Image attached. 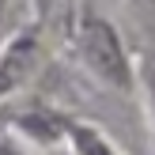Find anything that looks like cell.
I'll list each match as a JSON object with an SVG mask.
<instances>
[{
    "label": "cell",
    "instance_id": "6da1fadb",
    "mask_svg": "<svg viewBox=\"0 0 155 155\" xmlns=\"http://www.w3.org/2000/svg\"><path fill=\"white\" fill-rule=\"evenodd\" d=\"M76 49H80V61L98 83L117 91H133L136 76H133V61L125 53V42H121L117 27L102 15H83L80 27H76Z\"/></svg>",
    "mask_w": 155,
    "mask_h": 155
},
{
    "label": "cell",
    "instance_id": "7a4b0ae2",
    "mask_svg": "<svg viewBox=\"0 0 155 155\" xmlns=\"http://www.w3.org/2000/svg\"><path fill=\"white\" fill-rule=\"evenodd\" d=\"M38 53H42V42H38V27L34 23L23 27V30H15V34H8L4 42H0V98L12 95V91L34 72Z\"/></svg>",
    "mask_w": 155,
    "mask_h": 155
},
{
    "label": "cell",
    "instance_id": "3957f363",
    "mask_svg": "<svg viewBox=\"0 0 155 155\" xmlns=\"http://www.w3.org/2000/svg\"><path fill=\"white\" fill-rule=\"evenodd\" d=\"M64 136H68V144H72L76 155H121V151L114 148V144L106 140L95 125H83V121L64 125Z\"/></svg>",
    "mask_w": 155,
    "mask_h": 155
},
{
    "label": "cell",
    "instance_id": "277c9868",
    "mask_svg": "<svg viewBox=\"0 0 155 155\" xmlns=\"http://www.w3.org/2000/svg\"><path fill=\"white\" fill-rule=\"evenodd\" d=\"M140 80H144V91H148V102H151V110H155V61H148V64H144Z\"/></svg>",
    "mask_w": 155,
    "mask_h": 155
},
{
    "label": "cell",
    "instance_id": "5b68a950",
    "mask_svg": "<svg viewBox=\"0 0 155 155\" xmlns=\"http://www.w3.org/2000/svg\"><path fill=\"white\" fill-rule=\"evenodd\" d=\"M0 155H27V151H23V148H19L15 140H8V136H0Z\"/></svg>",
    "mask_w": 155,
    "mask_h": 155
},
{
    "label": "cell",
    "instance_id": "8992f818",
    "mask_svg": "<svg viewBox=\"0 0 155 155\" xmlns=\"http://www.w3.org/2000/svg\"><path fill=\"white\" fill-rule=\"evenodd\" d=\"M23 4H27L34 15H42V12H49V4H53V0H23Z\"/></svg>",
    "mask_w": 155,
    "mask_h": 155
},
{
    "label": "cell",
    "instance_id": "52a82bcc",
    "mask_svg": "<svg viewBox=\"0 0 155 155\" xmlns=\"http://www.w3.org/2000/svg\"><path fill=\"white\" fill-rule=\"evenodd\" d=\"M8 8H12V0H0V42H4V27H8Z\"/></svg>",
    "mask_w": 155,
    "mask_h": 155
},
{
    "label": "cell",
    "instance_id": "ba28073f",
    "mask_svg": "<svg viewBox=\"0 0 155 155\" xmlns=\"http://www.w3.org/2000/svg\"><path fill=\"white\" fill-rule=\"evenodd\" d=\"M136 4H140V8H144V12H148V15H151V19H155V0H136Z\"/></svg>",
    "mask_w": 155,
    "mask_h": 155
}]
</instances>
